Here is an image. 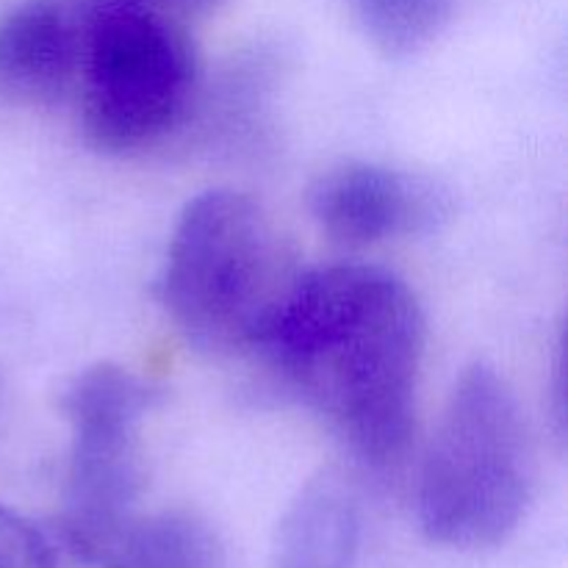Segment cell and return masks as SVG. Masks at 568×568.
<instances>
[{
  "mask_svg": "<svg viewBox=\"0 0 568 568\" xmlns=\"http://www.w3.org/2000/svg\"><path fill=\"white\" fill-rule=\"evenodd\" d=\"M261 347L364 464L405 458L425 358V314L408 283L364 264L297 275Z\"/></svg>",
  "mask_w": 568,
  "mask_h": 568,
  "instance_id": "cell-1",
  "label": "cell"
},
{
  "mask_svg": "<svg viewBox=\"0 0 568 568\" xmlns=\"http://www.w3.org/2000/svg\"><path fill=\"white\" fill-rule=\"evenodd\" d=\"M294 277L266 211L247 194L214 189L183 209L159 297L189 342L233 353L261 347Z\"/></svg>",
  "mask_w": 568,
  "mask_h": 568,
  "instance_id": "cell-2",
  "label": "cell"
},
{
  "mask_svg": "<svg viewBox=\"0 0 568 568\" xmlns=\"http://www.w3.org/2000/svg\"><path fill=\"white\" fill-rule=\"evenodd\" d=\"M532 475L530 427L514 388L494 366H469L422 464V530L464 552L497 547L525 519Z\"/></svg>",
  "mask_w": 568,
  "mask_h": 568,
  "instance_id": "cell-3",
  "label": "cell"
},
{
  "mask_svg": "<svg viewBox=\"0 0 568 568\" xmlns=\"http://www.w3.org/2000/svg\"><path fill=\"white\" fill-rule=\"evenodd\" d=\"M197 59L178 20L155 11L94 0L83 55V133L105 153L153 144L192 103Z\"/></svg>",
  "mask_w": 568,
  "mask_h": 568,
  "instance_id": "cell-4",
  "label": "cell"
},
{
  "mask_svg": "<svg viewBox=\"0 0 568 568\" xmlns=\"http://www.w3.org/2000/svg\"><path fill=\"white\" fill-rule=\"evenodd\" d=\"M155 399L144 377L116 364H94L67 383L59 397L72 433L67 519L109 532L133 519L144 488L139 425Z\"/></svg>",
  "mask_w": 568,
  "mask_h": 568,
  "instance_id": "cell-5",
  "label": "cell"
},
{
  "mask_svg": "<svg viewBox=\"0 0 568 568\" xmlns=\"http://www.w3.org/2000/svg\"><path fill=\"white\" fill-rule=\"evenodd\" d=\"M308 209L333 242L369 247L433 231L449 214V194L414 172L347 161L316 178Z\"/></svg>",
  "mask_w": 568,
  "mask_h": 568,
  "instance_id": "cell-6",
  "label": "cell"
},
{
  "mask_svg": "<svg viewBox=\"0 0 568 568\" xmlns=\"http://www.w3.org/2000/svg\"><path fill=\"white\" fill-rule=\"evenodd\" d=\"M94 0H28L0 20V100L53 105L78 92Z\"/></svg>",
  "mask_w": 568,
  "mask_h": 568,
  "instance_id": "cell-7",
  "label": "cell"
},
{
  "mask_svg": "<svg viewBox=\"0 0 568 568\" xmlns=\"http://www.w3.org/2000/svg\"><path fill=\"white\" fill-rule=\"evenodd\" d=\"M361 547V514L342 480L322 475L283 514L272 547L275 568H353Z\"/></svg>",
  "mask_w": 568,
  "mask_h": 568,
  "instance_id": "cell-8",
  "label": "cell"
},
{
  "mask_svg": "<svg viewBox=\"0 0 568 568\" xmlns=\"http://www.w3.org/2000/svg\"><path fill=\"white\" fill-rule=\"evenodd\" d=\"M120 568H222V547L209 521L189 510L136 519L120 532Z\"/></svg>",
  "mask_w": 568,
  "mask_h": 568,
  "instance_id": "cell-9",
  "label": "cell"
},
{
  "mask_svg": "<svg viewBox=\"0 0 568 568\" xmlns=\"http://www.w3.org/2000/svg\"><path fill=\"white\" fill-rule=\"evenodd\" d=\"M366 39L388 59L419 53L453 20L455 0H342Z\"/></svg>",
  "mask_w": 568,
  "mask_h": 568,
  "instance_id": "cell-10",
  "label": "cell"
},
{
  "mask_svg": "<svg viewBox=\"0 0 568 568\" xmlns=\"http://www.w3.org/2000/svg\"><path fill=\"white\" fill-rule=\"evenodd\" d=\"M120 530H94L61 516L42 536V568H120Z\"/></svg>",
  "mask_w": 568,
  "mask_h": 568,
  "instance_id": "cell-11",
  "label": "cell"
},
{
  "mask_svg": "<svg viewBox=\"0 0 568 568\" xmlns=\"http://www.w3.org/2000/svg\"><path fill=\"white\" fill-rule=\"evenodd\" d=\"M0 568H42L39 527L0 505Z\"/></svg>",
  "mask_w": 568,
  "mask_h": 568,
  "instance_id": "cell-12",
  "label": "cell"
},
{
  "mask_svg": "<svg viewBox=\"0 0 568 568\" xmlns=\"http://www.w3.org/2000/svg\"><path fill=\"white\" fill-rule=\"evenodd\" d=\"M122 3L139 6V9L155 11V14H164L170 20L183 22L186 17H205L211 11L220 9L225 0H122Z\"/></svg>",
  "mask_w": 568,
  "mask_h": 568,
  "instance_id": "cell-13",
  "label": "cell"
}]
</instances>
